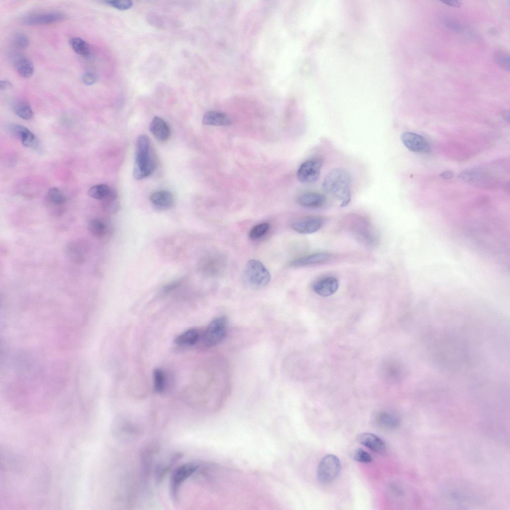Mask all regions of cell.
I'll use <instances>...</instances> for the list:
<instances>
[{
    "label": "cell",
    "instance_id": "6da1fadb",
    "mask_svg": "<svg viewBox=\"0 0 510 510\" xmlns=\"http://www.w3.org/2000/svg\"><path fill=\"white\" fill-rule=\"evenodd\" d=\"M351 181L349 172L345 169L331 170L324 177L322 188L341 202L340 206H347L351 201L350 186Z\"/></svg>",
    "mask_w": 510,
    "mask_h": 510
},
{
    "label": "cell",
    "instance_id": "7a4b0ae2",
    "mask_svg": "<svg viewBox=\"0 0 510 510\" xmlns=\"http://www.w3.org/2000/svg\"><path fill=\"white\" fill-rule=\"evenodd\" d=\"M150 141L144 134L140 135L136 142L135 158L133 175L137 180L150 175L156 168V162L151 154Z\"/></svg>",
    "mask_w": 510,
    "mask_h": 510
},
{
    "label": "cell",
    "instance_id": "3957f363",
    "mask_svg": "<svg viewBox=\"0 0 510 510\" xmlns=\"http://www.w3.org/2000/svg\"><path fill=\"white\" fill-rule=\"evenodd\" d=\"M243 279L248 287L258 289L266 286L270 281V274L265 266L259 260L251 259L243 271Z\"/></svg>",
    "mask_w": 510,
    "mask_h": 510
},
{
    "label": "cell",
    "instance_id": "277c9868",
    "mask_svg": "<svg viewBox=\"0 0 510 510\" xmlns=\"http://www.w3.org/2000/svg\"><path fill=\"white\" fill-rule=\"evenodd\" d=\"M227 321L224 317L215 318L207 326L202 336V343L206 348H211L219 344L225 337Z\"/></svg>",
    "mask_w": 510,
    "mask_h": 510
},
{
    "label": "cell",
    "instance_id": "5b68a950",
    "mask_svg": "<svg viewBox=\"0 0 510 510\" xmlns=\"http://www.w3.org/2000/svg\"><path fill=\"white\" fill-rule=\"evenodd\" d=\"M341 469V463L335 455L328 454L320 461L317 471V477L322 483L332 482L338 476Z\"/></svg>",
    "mask_w": 510,
    "mask_h": 510
},
{
    "label": "cell",
    "instance_id": "8992f818",
    "mask_svg": "<svg viewBox=\"0 0 510 510\" xmlns=\"http://www.w3.org/2000/svg\"><path fill=\"white\" fill-rule=\"evenodd\" d=\"M323 161L321 158H315L302 163L298 169L297 177L304 183H312L319 178Z\"/></svg>",
    "mask_w": 510,
    "mask_h": 510
},
{
    "label": "cell",
    "instance_id": "52a82bcc",
    "mask_svg": "<svg viewBox=\"0 0 510 510\" xmlns=\"http://www.w3.org/2000/svg\"><path fill=\"white\" fill-rule=\"evenodd\" d=\"M198 466L193 463L184 464L177 468L173 472L171 480V495L174 501L182 484L198 469Z\"/></svg>",
    "mask_w": 510,
    "mask_h": 510
},
{
    "label": "cell",
    "instance_id": "ba28073f",
    "mask_svg": "<svg viewBox=\"0 0 510 510\" xmlns=\"http://www.w3.org/2000/svg\"><path fill=\"white\" fill-rule=\"evenodd\" d=\"M65 253L68 258L75 263H83L88 259L90 248L84 241L75 240L67 244Z\"/></svg>",
    "mask_w": 510,
    "mask_h": 510
},
{
    "label": "cell",
    "instance_id": "9c48e42d",
    "mask_svg": "<svg viewBox=\"0 0 510 510\" xmlns=\"http://www.w3.org/2000/svg\"><path fill=\"white\" fill-rule=\"evenodd\" d=\"M66 15L61 12L48 11L33 13L26 16L22 19L26 25L47 24L63 21Z\"/></svg>",
    "mask_w": 510,
    "mask_h": 510
},
{
    "label": "cell",
    "instance_id": "30bf717a",
    "mask_svg": "<svg viewBox=\"0 0 510 510\" xmlns=\"http://www.w3.org/2000/svg\"><path fill=\"white\" fill-rule=\"evenodd\" d=\"M400 139L404 146L415 152H428L429 144L422 136L412 132L405 131L401 133Z\"/></svg>",
    "mask_w": 510,
    "mask_h": 510
},
{
    "label": "cell",
    "instance_id": "8fae6325",
    "mask_svg": "<svg viewBox=\"0 0 510 510\" xmlns=\"http://www.w3.org/2000/svg\"><path fill=\"white\" fill-rule=\"evenodd\" d=\"M323 219L318 217H309L298 220L292 225V228L302 234H310L318 231L323 226Z\"/></svg>",
    "mask_w": 510,
    "mask_h": 510
},
{
    "label": "cell",
    "instance_id": "7c38bea8",
    "mask_svg": "<svg viewBox=\"0 0 510 510\" xmlns=\"http://www.w3.org/2000/svg\"><path fill=\"white\" fill-rule=\"evenodd\" d=\"M339 287L338 280L334 277L328 276L316 281L312 285L313 291L318 295L327 297L334 294Z\"/></svg>",
    "mask_w": 510,
    "mask_h": 510
},
{
    "label": "cell",
    "instance_id": "4fadbf2b",
    "mask_svg": "<svg viewBox=\"0 0 510 510\" xmlns=\"http://www.w3.org/2000/svg\"><path fill=\"white\" fill-rule=\"evenodd\" d=\"M358 442L374 452L382 454L386 449L385 442L378 436L370 433H363L357 437Z\"/></svg>",
    "mask_w": 510,
    "mask_h": 510
},
{
    "label": "cell",
    "instance_id": "5bb4252c",
    "mask_svg": "<svg viewBox=\"0 0 510 510\" xmlns=\"http://www.w3.org/2000/svg\"><path fill=\"white\" fill-rule=\"evenodd\" d=\"M297 202L302 207L316 209L324 206L326 199L323 195L319 193L306 192L298 196Z\"/></svg>",
    "mask_w": 510,
    "mask_h": 510
},
{
    "label": "cell",
    "instance_id": "9a60e30c",
    "mask_svg": "<svg viewBox=\"0 0 510 510\" xmlns=\"http://www.w3.org/2000/svg\"><path fill=\"white\" fill-rule=\"evenodd\" d=\"M150 200L154 206L161 210L170 209L174 203L173 194L166 190H160L153 193L150 196Z\"/></svg>",
    "mask_w": 510,
    "mask_h": 510
},
{
    "label": "cell",
    "instance_id": "2e32d148",
    "mask_svg": "<svg viewBox=\"0 0 510 510\" xmlns=\"http://www.w3.org/2000/svg\"><path fill=\"white\" fill-rule=\"evenodd\" d=\"M149 130L155 137L161 141H166L170 136V129L168 125L158 117L153 118L149 125Z\"/></svg>",
    "mask_w": 510,
    "mask_h": 510
},
{
    "label": "cell",
    "instance_id": "e0dca14e",
    "mask_svg": "<svg viewBox=\"0 0 510 510\" xmlns=\"http://www.w3.org/2000/svg\"><path fill=\"white\" fill-rule=\"evenodd\" d=\"M330 257V255L328 253H316L294 259L288 265L291 267H300L320 263L327 261Z\"/></svg>",
    "mask_w": 510,
    "mask_h": 510
},
{
    "label": "cell",
    "instance_id": "ac0fdd59",
    "mask_svg": "<svg viewBox=\"0 0 510 510\" xmlns=\"http://www.w3.org/2000/svg\"><path fill=\"white\" fill-rule=\"evenodd\" d=\"M13 65L17 72L21 77L29 78L33 75L34 71L33 64L26 56L16 55L13 58Z\"/></svg>",
    "mask_w": 510,
    "mask_h": 510
},
{
    "label": "cell",
    "instance_id": "d6986e66",
    "mask_svg": "<svg viewBox=\"0 0 510 510\" xmlns=\"http://www.w3.org/2000/svg\"><path fill=\"white\" fill-rule=\"evenodd\" d=\"M202 123L206 125L227 126L231 124L230 117L226 114L217 111H209L203 116Z\"/></svg>",
    "mask_w": 510,
    "mask_h": 510
},
{
    "label": "cell",
    "instance_id": "ffe728a7",
    "mask_svg": "<svg viewBox=\"0 0 510 510\" xmlns=\"http://www.w3.org/2000/svg\"><path fill=\"white\" fill-rule=\"evenodd\" d=\"M11 130L14 135L20 139L24 146L30 148L36 146L35 136L26 128L21 125H14L12 126Z\"/></svg>",
    "mask_w": 510,
    "mask_h": 510
},
{
    "label": "cell",
    "instance_id": "44dd1931",
    "mask_svg": "<svg viewBox=\"0 0 510 510\" xmlns=\"http://www.w3.org/2000/svg\"><path fill=\"white\" fill-rule=\"evenodd\" d=\"M374 422L378 427L383 430H391L398 425V419L394 415L386 412L378 413L374 417Z\"/></svg>",
    "mask_w": 510,
    "mask_h": 510
},
{
    "label": "cell",
    "instance_id": "7402d4cb",
    "mask_svg": "<svg viewBox=\"0 0 510 510\" xmlns=\"http://www.w3.org/2000/svg\"><path fill=\"white\" fill-rule=\"evenodd\" d=\"M199 337V333L197 329H191L178 336L174 343L180 346H192L197 342Z\"/></svg>",
    "mask_w": 510,
    "mask_h": 510
},
{
    "label": "cell",
    "instance_id": "603a6c76",
    "mask_svg": "<svg viewBox=\"0 0 510 510\" xmlns=\"http://www.w3.org/2000/svg\"><path fill=\"white\" fill-rule=\"evenodd\" d=\"M69 43L72 49L77 54L83 57L89 55L90 45L84 39L79 37H74L70 39Z\"/></svg>",
    "mask_w": 510,
    "mask_h": 510
},
{
    "label": "cell",
    "instance_id": "cb8c5ba5",
    "mask_svg": "<svg viewBox=\"0 0 510 510\" xmlns=\"http://www.w3.org/2000/svg\"><path fill=\"white\" fill-rule=\"evenodd\" d=\"M13 111L18 117L25 120L31 119L33 115L31 107L24 101L16 102L14 105Z\"/></svg>",
    "mask_w": 510,
    "mask_h": 510
},
{
    "label": "cell",
    "instance_id": "d4e9b609",
    "mask_svg": "<svg viewBox=\"0 0 510 510\" xmlns=\"http://www.w3.org/2000/svg\"><path fill=\"white\" fill-rule=\"evenodd\" d=\"M88 227L90 232L97 237L104 236L107 230L106 224L99 219H92L90 220Z\"/></svg>",
    "mask_w": 510,
    "mask_h": 510
},
{
    "label": "cell",
    "instance_id": "484cf974",
    "mask_svg": "<svg viewBox=\"0 0 510 510\" xmlns=\"http://www.w3.org/2000/svg\"><path fill=\"white\" fill-rule=\"evenodd\" d=\"M111 190L106 184H97L89 188L88 194L93 198L103 200L108 195Z\"/></svg>",
    "mask_w": 510,
    "mask_h": 510
},
{
    "label": "cell",
    "instance_id": "4316f807",
    "mask_svg": "<svg viewBox=\"0 0 510 510\" xmlns=\"http://www.w3.org/2000/svg\"><path fill=\"white\" fill-rule=\"evenodd\" d=\"M154 388L159 393L162 392L165 386V378L163 371L159 369H155L153 372Z\"/></svg>",
    "mask_w": 510,
    "mask_h": 510
},
{
    "label": "cell",
    "instance_id": "83f0119b",
    "mask_svg": "<svg viewBox=\"0 0 510 510\" xmlns=\"http://www.w3.org/2000/svg\"><path fill=\"white\" fill-rule=\"evenodd\" d=\"M270 225L268 223H261L254 226L249 232V237L255 240L264 235L268 231Z\"/></svg>",
    "mask_w": 510,
    "mask_h": 510
},
{
    "label": "cell",
    "instance_id": "f1b7e54d",
    "mask_svg": "<svg viewBox=\"0 0 510 510\" xmlns=\"http://www.w3.org/2000/svg\"><path fill=\"white\" fill-rule=\"evenodd\" d=\"M48 196L52 203L57 205H62L66 201V197L64 194L59 189L55 187L49 189Z\"/></svg>",
    "mask_w": 510,
    "mask_h": 510
},
{
    "label": "cell",
    "instance_id": "f546056e",
    "mask_svg": "<svg viewBox=\"0 0 510 510\" xmlns=\"http://www.w3.org/2000/svg\"><path fill=\"white\" fill-rule=\"evenodd\" d=\"M12 41L13 44L19 49H25L29 45L28 38L22 33H15L12 37Z\"/></svg>",
    "mask_w": 510,
    "mask_h": 510
},
{
    "label": "cell",
    "instance_id": "4dcf8cb0",
    "mask_svg": "<svg viewBox=\"0 0 510 510\" xmlns=\"http://www.w3.org/2000/svg\"><path fill=\"white\" fill-rule=\"evenodd\" d=\"M104 2L109 5L121 10L130 8L133 4L131 1L127 0H108Z\"/></svg>",
    "mask_w": 510,
    "mask_h": 510
},
{
    "label": "cell",
    "instance_id": "1f68e13d",
    "mask_svg": "<svg viewBox=\"0 0 510 510\" xmlns=\"http://www.w3.org/2000/svg\"><path fill=\"white\" fill-rule=\"evenodd\" d=\"M354 459L359 462L368 463L372 461L371 455L363 449H357L354 454Z\"/></svg>",
    "mask_w": 510,
    "mask_h": 510
},
{
    "label": "cell",
    "instance_id": "d6a6232c",
    "mask_svg": "<svg viewBox=\"0 0 510 510\" xmlns=\"http://www.w3.org/2000/svg\"><path fill=\"white\" fill-rule=\"evenodd\" d=\"M495 61L497 64L506 70L509 71L510 58L509 56L504 53H498L495 56Z\"/></svg>",
    "mask_w": 510,
    "mask_h": 510
},
{
    "label": "cell",
    "instance_id": "836d02e7",
    "mask_svg": "<svg viewBox=\"0 0 510 510\" xmlns=\"http://www.w3.org/2000/svg\"><path fill=\"white\" fill-rule=\"evenodd\" d=\"M97 76L92 71L85 72L82 76L83 83L88 86L93 85L97 81Z\"/></svg>",
    "mask_w": 510,
    "mask_h": 510
},
{
    "label": "cell",
    "instance_id": "e575fe53",
    "mask_svg": "<svg viewBox=\"0 0 510 510\" xmlns=\"http://www.w3.org/2000/svg\"><path fill=\"white\" fill-rule=\"evenodd\" d=\"M12 87V84L11 82L7 80H1L0 82V88L1 90H7L11 89Z\"/></svg>",
    "mask_w": 510,
    "mask_h": 510
},
{
    "label": "cell",
    "instance_id": "d590c367",
    "mask_svg": "<svg viewBox=\"0 0 510 510\" xmlns=\"http://www.w3.org/2000/svg\"><path fill=\"white\" fill-rule=\"evenodd\" d=\"M442 2L449 5H451L455 7H460L461 3L460 1L457 0H444L442 1Z\"/></svg>",
    "mask_w": 510,
    "mask_h": 510
},
{
    "label": "cell",
    "instance_id": "8d00e7d4",
    "mask_svg": "<svg viewBox=\"0 0 510 510\" xmlns=\"http://www.w3.org/2000/svg\"><path fill=\"white\" fill-rule=\"evenodd\" d=\"M439 176L443 179H450L453 176V173L451 171H446L441 173Z\"/></svg>",
    "mask_w": 510,
    "mask_h": 510
},
{
    "label": "cell",
    "instance_id": "74e56055",
    "mask_svg": "<svg viewBox=\"0 0 510 510\" xmlns=\"http://www.w3.org/2000/svg\"><path fill=\"white\" fill-rule=\"evenodd\" d=\"M446 24L447 25L448 27L452 28L454 30H459V29L460 28L458 24L453 21H448L446 22Z\"/></svg>",
    "mask_w": 510,
    "mask_h": 510
},
{
    "label": "cell",
    "instance_id": "f35d334b",
    "mask_svg": "<svg viewBox=\"0 0 510 510\" xmlns=\"http://www.w3.org/2000/svg\"><path fill=\"white\" fill-rule=\"evenodd\" d=\"M502 116L505 120L508 122H510V113L508 111H504L502 113Z\"/></svg>",
    "mask_w": 510,
    "mask_h": 510
}]
</instances>
